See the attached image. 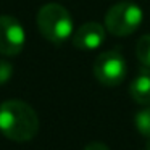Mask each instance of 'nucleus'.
Wrapping results in <instances>:
<instances>
[{
  "mask_svg": "<svg viewBox=\"0 0 150 150\" xmlns=\"http://www.w3.org/2000/svg\"><path fill=\"white\" fill-rule=\"evenodd\" d=\"M39 131V118L23 100H7L0 105V132L13 142H29Z\"/></svg>",
  "mask_w": 150,
  "mask_h": 150,
  "instance_id": "f257e3e1",
  "label": "nucleus"
},
{
  "mask_svg": "<svg viewBox=\"0 0 150 150\" xmlns=\"http://www.w3.org/2000/svg\"><path fill=\"white\" fill-rule=\"evenodd\" d=\"M94 74L107 87L120 86L126 78V60L118 50L103 52L94 62Z\"/></svg>",
  "mask_w": 150,
  "mask_h": 150,
  "instance_id": "20e7f679",
  "label": "nucleus"
},
{
  "mask_svg": "<svg viewBox=\"0 0 150 150\" xmlns=\"http://www.w3.org/2000/svg\"><path fill=\"white\" fill-rule=\"evenodd\" d=\"M129 94L136 103L150 105V68L142 66L140 73L131 82Z\"/></svg>",
  "mask_w": 150,
  "mask_h": 150,
  "instance_id": "0eeeda50",
  "label": "nucleus"
},
{
  "mask_svg": "<svg viewBox=\"0 0 150 150\" xmlns=\"http://www.w3.org/2000/svg\"><path fill=\"white\" fill-rule=\"evenodd\" d=\"M37 26L40 34L57 45L66 42L73 36L71 15L60 4L44 5L37 13Z\"/></svg>",
  "mask_w": 150,
  "mask_h": 150,
  "instance_id": "f03ea898",
  "label": "nucleus"
},
{
  "mask_svg": "<svg viewBox=\"0 0 150 150\" xmlns=\"http://www.w3.org/2000/svg\"><path fill=\"white\" fill-rule=\"evenodd\" d=\"M26 34L24 28L15 16H0V53L5 57H15L23 50Z\"/></svg>",
  "mask_w": 150,
  "mask_h": 150,
  "instance_id": "39448f33",
  "label": "nucleus"
},
{
  "mask_svg": "<svg viewBox=\"0 0 150 150\" xmlns=\"http://www.w3.org/2000/svg\"><path fill=\"white\" fill-rule=\"evenodd\" d=\"M84 150H110L103 142H91L84 147Z\"/></svg>",
  "mask_w": 150,
  "mask_h": 150,
  "instance_id": "9b49d317",
  "label": "nucleus"
},
{
  "mask_svg": "<svg viewBox=\"0 0 150 150\" xmlns=\"http://www.w3.org/2000/svg\"><path fill=\"white\" fill-rule=\"evenodd\" d=\"M136 55L142 66L150 68V34L142 36L136 44Z\"/></svg>",
  "mask_w": 150,
  "mask_h": 150,
  "instance_id": "6e6552de",
  "label": "nucleus"
},
{
  "mask_svg": "<svg viewBox=\"0 0 150 150\" xmlns=\"http://www.w3.org/2000/svg\"><path fill=\"white\" fill-rule=\"evenodd\" d=\"M144 13L132 2H118L105 15V29L110 34L124 37L132 34L142 23Z\"/></svg>",
  "mask_w": 150,
  "mask_h": 150,
  "instance_id": "7ed1b4c3",
  "label": "nucleus"
},
{
  "mask_svg": "<svg viewBox=\"0 0 150 150\" xmlns=\"http://www.w3.org/2000/svg\"><path fill=\"white\" fill-rule=\"evenodd\" d=\"M105 37H107V29L100 23L91 21L74 31V34L71 36V42L76 49L95 50L105 42Z\"/></svg>",
  "mask_w": 150,
  "mask_h": 150,
  "instance_id": "423d86ee",
  "label": "nucleus"
},
{
  "mask_svg": "<svg viewBox=\"0 0 150 150\" xmlns=\"http://www.w3.org/2000/svg\"><path fill=\"white\" fill-rule=\"evenodd\" d=\"M13 76V66L7 60H0V86L7 84Z\"/></svg>",
  "mask_w": 150,
  "mask_h": 150,
  "instance_id": "9d476101",
  "label": "nucleus"
},
{
  "mask_svg": "<svg viewBox=\"0 0 150 150\" xmlns=\"http://www.w3.org/2000/svg\"><path fill=\"white\" fill-rule=\"evenodd\" d=\"M145 150H150V139L147 140V145H145Z\"/></svg>",
  "mask_w": 150,
  "mask_h": 150,
  "instance_id": "f8f14e48",
  "label": "nucleus"
},
{
  "mask_svg": "<svg viewBox=\"0 0 150 150\" xmlns=\"http://www.w3.org/2000/svg\"><path fill=\"white\" fill-rule=\"evenodd\" d=\"M134 124L142 136L150 139V105L144 110L137 111L136 116H134Z\"/></svg>",
  "mask_w": 150,
  "mask_h": 150,
  "instance_id": "1a4fd4ad",
  "label": "nucleus"
}]
</instances>
